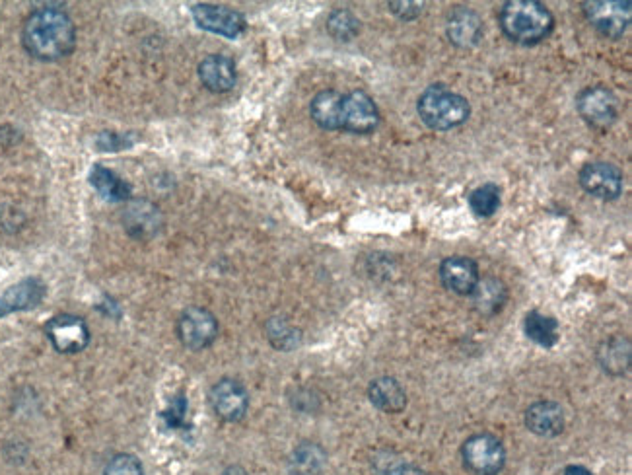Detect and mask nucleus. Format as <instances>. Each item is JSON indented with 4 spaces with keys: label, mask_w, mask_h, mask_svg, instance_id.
<instances>
[{
    "label": "nucleus",
    "mask_w": 632,
    "mask_h": 475,
    "mask_svg": "<svg viewBox=\"0 0 632 475\" xmlns=\"http://www.w3.org/2000/svg\"><path fill=\"white\" fill-rule=\"evenodd\" d=\"M341 106L343 94L337 90H323L312 100L310 115L317 127L325 131H341Z\"/></svg>",
    "instance_id": "6ab92c4d"
},
{
    "label": "nucleus",
    "mask_w": 632,
    "mask_h": 475,
    "mask_svg": "<svg viewBox=\"0 0 632 475\" xmlns=\"http://www.w3.org/2000/svg\"><path fill=\"white\" fill-rule=\"evenodd\" d=\"M125 228L135 238H150L162 226V215L156 205L148 201H133L125 209Z\"/></svg>",
    "instance_id": "a211bd4d"
},
{
    "label": "nucleus",
    "mask_w": 632,
    "mask_h": 475,
    "mask_svg": "<svg viewBox=\"0 0 632 475\" xmlns=\"http://www.w3.org/2000/svg\"><path fill=\"white\" fill-rule=\"evenodd\" d=\"M327 32L339 41H351L360 32V22L349 10H335L327 20Z\"/></svg>",
    "instance_id": "bb28decb"
},
{
    "label": "nucleus",
    "mask_w": 632,
    "mask_h": 475,
    "mask_svg": "<svg viewBox=\"0 0 632 475\" xmlns=\"http://www.w3.org/2000/svg\"><path fill=\"white\" fill-rule=\"evenodd\" d=\"M580 185L603 201H615L623 193V172L609 162H588L580 170Z\"/></svg>",
    "instance_id": "9b49d317"
},
{
    "label": "nucleus",
    "mask_w": 632,
    "mask_h": 475,
    "mask_svg": "<svg viewBox=\"0 0 632 475\" xmlns=\"http://www.w3.org/2000/svg\"><path fill=\"white\" fill-rule=\"evenodd\" d=\"M195 24L216 36L236 39L246 32V18L228 6H218V4H195L191 8Z\"/></svg>",
    "instance_id": "6e6552de"
},
{
    "label": "nucleus",
    "mask_w": 632,
    "mask_h": 475,
    "mask_svg": "<svg viewBox=\"0 0 632 475\" xmlns=\"http://www.w3.org/2000/svg\"><path fill=\"white\" fill-rule=\"evenodd\" d=\"M45 333H47L51 345L55 347V351H59L63 355L80 353L90 343V329L86 326V322L78 316H71V314L55 316L45 326Z\"/></svg>",
    "instance_id": "9d476101"
},
{
    "label": "nucleus",
    "mask_w": 632,
    "mask_h": 475,
    "mask_svg": "<svg viewBox=\"0 0 632 475\" xmlns=\"http://www.w3.org/2000/svg\"><path fill=\"white\" fill-rule=\"evenodd\" d=\"M582 10L590 26L609 39L625 36L631 26V2L627 0H588Z\"/></svg>",
    "instance_id": "20e7f679"
},
{
    "label": "nucleus",
    "mask_w": 632,
    "mask_h": 475,
    "mask_svg": "<svg viewBox=\"0 0 632 475\" xmlns=\"http://www.w3.org/2000/svg\"><path fill=\"white\" fill-rule=\"evenodd\" d=\"M104 475H144V470L135 456L119 454L107 462Z\"/></svg>",
    "instance_id": "c85d7f7f"
},
{
    "label": "nucleus",
    "mask_w": 632,
    "mask_h": 475,
    "mask_svg": "<svg viewBox=\"0 0 632 475\" xmlns=\"http://www.w3.org/2000/svg\"><path fill=\"white\" fill-rule=\"evenodd\" d=\"M185 409H187V403L183 400V396H179L177 400L172 402L170 405V409L164 413V419H166V423L170 425V427H179V425H183V417H185Z\"/></svg>",
    "instance_id": "2f4dec72"
},
{
    "label": "nucleus",
    "mask_w": 632,
    "mask_h": 475,
    "mask_svg": "<svg viewBox=\"0 0 632 475\" xmlns=\"http://www.w3.org/2000/svg\"><path fill=\"white\" fill-rule=\"evenodd\" d=\"M599 363L611 374H623L631 365L629 343L623 339H611L599 351Z\"/></svg>",
    "instance_id": "b1692460"
},
{
    "label": "nucleus",
    "mask_w": 632,
    "mask_h": 475,
    "mask_svg": "<svg viewBox=\"0 0 632 475\" xmlns=\"http://www.w3.org/2000/svg\"><path fill=\"white\" fill-rule=\"evenodd\" d=\"M526 335L537 345L549 349L553 345H557L561 333H559V324L555 318L545 316L541 312H531L526 316Z\"/></svg>",
    "instance_id": "5701e85b"
},
{
    "label": "nucleus",
    "mask_w": 632,
    "mask_h": 475,
    "mask_svg": "<svg viewBox=\"0 0 632 475\" xmlns=\"http://www.w3.org/2000/svg\"><path fill=\"white\" fill-rule=\"evenodd\" d=\"M380 110L364 90L343 94L341 129L354 135H368L380 127Z\"/></svg>",
    "instance_id": "0eeeda50"
},
{
    "label": "nucleus",
    "mask_w": 632,
    "mask_h": 475,
    "mask_svg": "<svg viewBox=\"0 0 632 475\" xmlns=\"http://www.w3.org/2000/svg\"><path fill=\"white\" fill-rule=\"evenodd\" d=\"M98 145L102 147V150H123L131 145V139L129 135H117V133L107 131L98 137Z\"/></svg>",
    "instance_id": "7c9ffc66"
},
{
    "label": "nucleus",
    "mask_w": 632,
    "mask_h": 475,
    "mask_svg": "<svg viewBox=\"0 0 632 475\" xmlns=\"http://www.w3.org/2000/svg\"><path fill=\"white\" fill-rule=\"evenodd\" d=\"M88 182L92 183V187L111 203H121V201L131 199V185L121 180L113 170H109L106 166L96 164L90 170Z\"/></svg>",
    "instance_id": "4be33fe9"
},
{
    "label": "nucleus",
    "mask_w": 632,
    "mask_h": 475,
    "mask_svg": "<svg viewBox=\"0 0 632 475\" xmlns=\"http://www.w3.org/2000/svg\"><path fill=\"white\" fill-rule=\"evenodd\" d=\"M448 37L457 47H475L483 37V22L473 10L457 8L448 20Z\"/></svg>",
    "instance_id": "f3484780"
},
{
    "label": "nucleus",
    "mask_w": 632,
    "mask_h": 475,
    "mask_svg": "<svg viewBox=\"0 0 632 475\" xmlns=\"http://www.w3.org/2000/svg\"><path fill=\"white\" fill-rule=\"evenodd\" d=\"M461 454L465 468L475 475L500 474L506 464V450L502 442L487 433L465 440Z\"/></svg>",
    "instance_id": "39448f33"
},
{
    "label": "nucleus",
    "mask_w": 632,
    "mask_h": 475,
    "mask_svg": "<svg viewBox=\"0 0 632 475\" xmlns=\"http://www.w3.org/2000/svg\"><path fill=\"white\" fill-rule=\"evenodd\" d=\"M199 78L207 90L214 94L230 92L236 86L238 71L236 63L226 55H209L199 65Z\"/></svg>",
    "instance_id": "4468645a"
},
{
    "label": "nucleus",
    "mask_w": 632,
    "mask_h": 475,
    "mask_svg": "<svg viewBox=\"0 0 632 475\" xmlns=\"http://www.w3.org/2000/svg\"><path fill=\"white\" fill-rule=\"evenodd\" d=\"M564 475H592V472L586 470L584 466H568Z\"/></svg>",
    "instance_id": "72a5a7b5"
},
{
    "label": "nucleus",
    "mask_w": 632,
    "mask_h": 475,
    "mask_svg": "<svg viewBox=\"0 0 632 475\" xmlns=\"http://www.w3.org/2000/svg\"><path fill=\"white\" fill-rule=\"evenodd\" d=\"M292 472L296 475H316L325 464V454L316 444H302L292 454Z\"/></svg>",
    "instance_id": "393cba45"
},
{
    "label": "nucleus",
    "mask_w": 632,
    "mask_h": 475,
    "mask_svg": "<svg viewBox=\"0 0 632 475\" xmlns=\"http://www.w3.org/2000/svg\"><path fill=\"white\" fill-rule=\"evenodd\" d=\"M498 22L508 39L520 45H535L553 34L555 16L537 0H508L498 12Z\"/></svg>",
    "instance_id": "f03ea898"
},
{
    "label": "nucleus",
    "mask_w": 632,
    "mask_h": 475,
    "mask_svg": "<svg viewBox=\"0 0 632 475\" xmlns=\"http://www.w3.org/2000/svg\"><path fill=\"white\" fill-rule=\"evenodd\" d=\"M211 405L222 421H240L246 415L249 405L246 388L236 380L224 378L212 386Z\"/></svg>",
    "instance_id": "f8f14e48"
},
{
    "label": "nucleus",
    "mask_w": 632,
    "mask_h": 475,
    "mask_svg": "<svg viewBox=\"0 0 632 475\" xmlns=\"http://www.w3.org/2000/svg\"><path fill=\"white\" fill-rule=\"evenodd\" d=\"M22 45L37 61L53 63L69 57L76 45V28L71 16L59 8L32 12L22 28Z\"/></svg>",
    "instance_id": "f257e3e1"
},
{
    "label": "nucleus",
    "mask_w": 632,
    "mask_h": 475,
    "mask_svg": "<svg viewBox=\"0 0 632 475\" xmlns=\"http://www.w3.org/2000/svg\"><path fill=\"white\" fill-rule=\"evenodd\" d=\"M469 207L477 217H492L500 207V189L494 183H483L469 195Z\"/></svg>",
    "instance_id": "a878e982"
},
{
    "label": "nucleus",
    "mask_w": 632,
    "mask_h": 475,
    "mask_svg": "<svg viewBox=\"0 0 632 475\" xmlns=\"http://www.w3.org/2000/svg\"><path fill=\"white\" fill-rule=\"evenodd\" d=\"M389 475H426L422 472L421 468L417 466H411V464H401L397 468H393Z\"/></svg>",
    "instance_id": "473e14b6"
},
{
    "label": "nucleus",
    "mask_w": 632,
    "mask_h": 475,
    "mask_svg": "<svg viewBox=\"0 0 632 475\" xmlns=\"http://www.w3.org/2000/svg\"><path fill=\"white\" fill-rule=\"evenodd\" d=\"M45 296V287L39 279H24L18 285L10 287L6 293L0 296V318L8 316L12 312L30 310L37 306Z\"/></svg>",
    "instance_id": "dca6fc26"
},
{
    "label": "nucleus",
    "mask_w": 632,
    "mask_h": 475,
    "mask_svg": "<svg viewBox=\"0 0 632 475\" xmlns=\"http://www.w3.org/2000/svg\"><path fill=\"white\" fill-rule=\"evenodd\" d=\"M473 298V308L483 314V316H494L496 312H500L508 300V289L502 281L487 277V279H479L477 287L473 289V293L469 294Z\"/></svg>",
    "instance_id": "aec40b11"
},
{
    "label": "nucleus",
    "mask_w": 632,
    "mask_h": 475,
    "mask_svg": "<svg viewBox=\"0 0 632 475\" xmlns=\"http://www.w3.org/2000/svg\"><path fill=\"white\" fill-rule=\"evenodd\" d=\"M417 111L426 127L434 131H450L469 119L471 106L467 98L452 92L444 84H432L419 96Z\"/></svg>",
    "instance_id": "7ed1b4c3"
},
{
    "label": "nucleus",
    "mask_w": 632,
    "mask_h": 475,
    "mask_svg": "<svg viewBox=\"0 0 632 475\" xmlns=\"http://www.w3.org/2000/svg\"><path fill=\"white\" fill-rule=\"evenodd\" d=\"M179 341L191 351H203L218 335V322L205 308H187L177 322Z\"/></svg>",
    "instance_id": "1a4fd4ad"
},
{
    "label": "nucleus",
    "mask_w": 632,
    "mask_h": 475,
    "mask_svg": "<svg viewBox=\"0 0 632 475\" xmlns=\"http://www.w3.org/2000/svg\"><path fill=\"white\" fill-rule=\"evenodd\" d=\"M619 108V98L605 86L586 88L576 98V110L588 125L596 129L611 127L619 117Z\"/></svg>",
    "instance_id": "423d86ee"
},
{
    "label": "nucleus",
    "mask_w": 632,
    "mask_h": 475,
    "mask_svg": "<svg viewBox=\"0 0 632 475\" xmlns=\"http://www.w3.org/2000/svg\"><path fill=\"white\" fill-rule=\"evenodd\" d=\"M422 2H389V8L395 16H399L401 20L409 22L415 20L417 16L422 14Z\"/></svg>",
    "instance_id": "c756f323"
},
{
    "label": "nucleus",
    "mask_w": 632,
    "mask_h": 475,
    "mask_svg": "<svg viewBox=\"0 0 632 475\" xmlns=\"http://www.w3.org/2000/svg\"><path fill=\"white\" fill-rule=\"evenodd\" d=\"M440 279L448 291L467 296L473 293L481 275L477 263L471 257L454 256L442 261Z\"/></svg>",
    "instance_id": "ddd939ff"
},
{
    "label": "nucleus",
    "mask_w": 632,
    "mask_h": 475,
    "mask_svg": "<svg viewBox=\"0 0 632 475\" xmlns=\"http://www.w3.org/2000/svg\"><path fill=\"white\" fill-rule=\"evenodd\" d=\"M267 337L271 339V343L281 349V351H290L300 343V333L292 328L286 320L282 318H273L267 324Z\"/></svg>",
    "instance_id": "cd10ccee"
},
{
    "label": "nucleus",
    "mask_w": 632,
    "mask_h": 475,
    "mask_svg": "<svg viewBox=\"0 0 632 475\" xmlns=\"http://www.w3.org/2000/svg\"><path fill=\"white\" fill-rule=\"evenodd\" d=\"M527 429L537 437H557L564 429L561 405L553 402L533 403L526 413Z\"/></svg>",
    "instance_id": "2eb2a0df"
},
{
    "label": "nucleus",
    "mask_w": 632,
    "mask_h": 475,
    "mask_svg": "<svg viewBox=\"0 0 632 475\" xmlns=\"http://www.w3.org/2000/svg\"><path fill=\"white\" fill-rule=\"evenodd\" d=\"M368 398L384 413H399L407 405V394L393 378H378L368 388Z\"/></svg>",
    "instance_id": "412c9836"
}]
</instances>
